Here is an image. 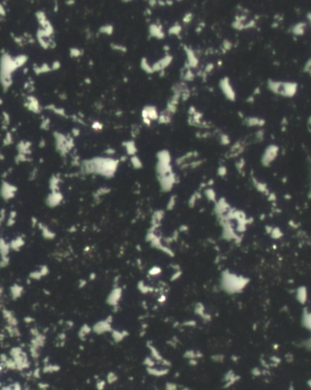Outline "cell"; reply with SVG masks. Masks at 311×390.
<instances>
[{
	"label": "cell",
	"instance_id": "obj_32",
	"mask_svg": "<svg viewBox=\"0 0 311 390\" xmlns=\"http://www.w3.org/2000/svg\"><path fill=\"white\" fill-rule=\"evenodd\" d=\"M226 174H227V169H226V167H224V166H221V167H219V169H218V175L219 176H225Z\"/></svg>",
	"mask_w": 311,
	"mask_h": 390
},
{
	"label": "cell",
	"instance_id": "obj_22",
	"mask_svg": "<svg viewBox=\"0 0 311 390\" xmlns=\"http://www.w3.org/2000/svg\"><path fill=\"white\" fill-rule=\"evenodd\" d=\"M206 197L209 198L210 201H214L215 200L216 194H215V191L212 189H207L206 191Z\"/></svg>",
	"mask_w": 311,
	"mask_h": 390
},
{
	"label": "cell",
	"instance_id": "obj_19",
	"mask_svg": "<svg viewBox=\"0 0 311 390\" xmlns=\"http://www.w3.org/2000/svg\"><path fill=\"white\" fill-rule=\"evenodd\" d=\"M121 295V292L119 289L115 290L114 292H112L111 294V304H117L116 302H117V300L120 298Z\"/></svg>",
	"mask_w": 311,
	"mask_h": 390
},
{
	"label": "cell",
	"instance_id": "obj_6",
	"mask_svg": "<svg viewBox=\"0 0 311 390\" xmlns=\"http://www.w3.org/2000/svg\"><path fill=\"white\" fill-rule=\"evenodd\" d=\"M149 32L150 35L155 36V38L161 39L164 38V32L162 30V26L160 25H157V24H153L149 26Z\"/></svg>",
	"mask_w": 311,
	"mask_h": 390
},
{
	"label": "cell",
	"instance_id": "obj_38",
	"mask_svg": "<svg viewBox=\"0 0 311 390\" xmlns=\"http://www.w3.org/2000/svg\"><path fill=\"white\" fill-rule=\"evenodd\" d=\"M307 19L310 21V24H311V12H308L307 14Z\"/></svg>",
	"mask_w": 311,
	"mask_h": 390
},
{
	"label": "cell",
	"instance_id": "obj_12",
	"mask_svg": "<svg viewBox=\"0 0 311 390\" xmlns=\"http://www.w3.org/2000/svg\"><path fill=\"white\" fill-rule=\"evenodd\" d=\"M302 324L303 326L307 329L311 331V312L307 309H305L303 311L302 314Z\"/></svg>",
	"mask_w": 311,
	"mask_h": 390
},
{
	"label": "cell",
	"instance_id": "obj_16",
	"mask_svg": "<svg viewBox=\"0 0 311 390\" xmlns=\"http://www.w3.org/2000/svg\"><path fill=\"white\" fill-rule=\"evenodd\" d=\"M141 68H142V69H143L144 71H146L147 73H149V74L153 73L152 66H150V65L148 64V62L147 61V59H146L145 58L142 59V60H141Z\"/></svg>",
	"mask_w": 311,
	"mask_h": 390
},
{
	"label": "cell",
	"instance_id": "obj_35",
	"mask_svg": "<svg viewBox=\"0 0 311 390\" xmlns=\"http://www.w3.org/2000/svg\"><path fill=\"white\" fill-rule=\"evenodd\" d=\"M260 93V89L259 88H257L256 89H255V91H254V93H253V95L255 96V95H258Z\"/></svg>",
	"mask_w": 311,
	"mask_h": 390
},
{
	"label": "cell",
	"instance_id": "obj_8",
	"mask_svg": "<svg viewBox=\"0 0 311 390\" xmlns=\"http://www.w3.org/2000/svg\"><path fill=\"white\" fill-rule=\"evenodd\" d=\"M246 124L248 127H263L266 124L265 119L258 117H250L246 119Z\"/></svg>",
	"mask_w": 311,
	"mask_h": 390
},
{
	"label": "cell",
	"instance_id": "obj_14",
	"mask_svg": "<svg viewBox=\"0 0 311 390\" xmlns=\"http://www.w3.org/2000/svg\"><path fill=\"white\" fill-rule=\"evenodd\" d=\"M123 145L126 147L127 151L129 155H135V153L137 152V148L136 145L134 143V141H127V142H124Z\"/></svg>",
	"mask_w": 311,
	"mask_h": 390
},
{
	"label": "cell",
	"instance_id": "obj_18",
	"mask_svg": "<svg viewBox=\"0 0 311 390\" xmlns=\"http://www.w3.org/2000/svg\"><path fill=\"white\" fill-rule=\"evenodd\" d=\"M181 30H182L181 26L176 24L175 26H172L170 29H169V34L170 35H178L181 32Z\"/></svg>",
	"mask_w": 311,
	"mask_h": 390
},
{
	"label": "cell",
	"instance_id": "obj_15",
	"mask_svg": "<svg viewBox=\"0 0 311 390\" xmlns=\"http://www.w3.org/2000/svg\"><path fill=\"white\" fill-rule=\"evenodd\" d=\"M269 234L271 235V237L273 239H276V240L280 239L282 236H283V233H282V231L278 227H273L271 233Z\"/></svg>",
	"mask_w": 311,
	"mask_h": 390
},
{
	"label": "cell",
	"instance_id": "obj_31",
	"mask_svg": "<svg viewBox=\"0 0 311 390\" xmlns=\"http://www.w3.org/2000/svg\"><path fill=\"white\" fill-rule=\"evenodd\" d=\"M309 70H311V58L306 62V64H305V67H304V71H306V72H308Z\"/></svg>",
	"mask_w": 311,
	"mask_h": 390
},
{
	"label": "cell",
	"instance_id": "obj_24",
	"mask_svg": "<svg viewBox=\"0 0 311 390\" xmlns=\"http://www.w3.org/2000/svg\"><path fill=\"white\" fill-rule=\"evenodd\" d=\"M256 139H257V141H263V139H264V131H263V129H259V131H257Z\"/></svg>",
	"mask_w": 311,
	"mask_h": 390
},
{
	"label": "cell",
	"instance_id": "obj_20",
	"mask_svg": "<svg viewBox=\"0 0 311 390\" xmlns=\"http://www.w3.org/2000/svg\"><path fill=\"white\" fill-rule=\"evenodd\" d=\"M131 162H132V164H133L134 168H136V169H139L142 167V162H141V161L139 160V158L135 155L131 157Z\"/></svg>",
	"mask_w": 311,
	"mask_h": 390
},
{
	"label": "cell",
	"instance_id": "obj_27",
	"mask_svg": "<svg viewBox=\"0 0 311 390\" xmlns=\"http://www.w3.org/2000/svg\"><path fill=\"white\" fill-rule=\"evenodd\" d=\"M236 166H237V169L239 171H241L243 169H244V167H245V161H244V160L243 159H241L239 161H238L237 162V164H236Z\"/></svg>",
	"mask_w": 311,
	"mask_h": 390
},
{
	"label": "cell",
	"instance_id": "obj_5",
	"mask_svg": "<svg viewBox=\"0 0 311 390\" xmlns=\"http://www.w3.org/2000/svg\"><path fill=\"white\" fill-rule=\"evenodd\" d=\"M141 115H142L143 119H149L150 120L158 119V116H159V114L157 113V108L154 106H146L143 109Z\"/></svg>",
	"mask_w": 311,
	"mask_h": 390
},
{
	"label": "cell",
	"instance_id": "obj_30",
	"mask_svg": "<svg viewBox=\"0 0 311 390\" xmlns=\"http://www.w3.org/2000/svg\"><path fill=\"white\" fill-rule=\"evenodd\" d=\"M191 20H192V14H191V13H187V14H186L185 16H184L183 21H184L185 23L187 24V23H189Z\"/></svg>",
	"mask_w": 311,
	"mask_h": 390
},
{
	"label": "cell",
	"instance_id": "obj_21",
	"mask_svg": "<svg viewBox=\"0 0 311 390\" xmlns=\"http://www.w3.org/2000/svg\"><path fill=\"white\" fill-rule=\"evenodd\" d=\"M111 48L114 50H117L120 52H126L127 51V48L124 47V46L121 45H117V44H111Z\"/></svg>",
	"mask_w": 311,
	"mask_h": 390
},
{
	"label": "cell",
	"instance_id": "obj_28",
	"mask_svg": "<svg viewBox=\"0 0 311 390\" xmlns=\"http://www.w3.org/2000/svg\"><path fill=\"white\" fill-rule=\"evenodd\" d=\"M92 128L95 129V131H100V129H102V128H103V125L98 121H95L92 125Z\"/></svg>",
	"mask_w": 311,
	"mask_h": 390
},
{
	"label": "cell",
	"instance_id": "obj_33",
	"mask_svg": "<svg viewBox=\"0 0 311 390\" xmlns=\"http://www.w3.org/2000/svg\"><path fill=\"white\" fill-rule=\"evenodd\" d=\"M268 199L270 201H277V196H276V194L274 192H270L268 195Z\"/></svg>",
	"mask_w": 311,
	"mask_h": 390
},
{
	"label": "cell",
	"instance_id": "obj_7",
	"mask_svg": "<svg viewBox=\"0 0 311 390\" xmlns=\"http://www.w3.org/2000/svg\"><path fill=\"white\" fill-rule=\"evenodd\" d=\"M296 297H297V300L301 304H306V302L307 300V290L305 286H300L297 289Z\"/></svg>",
	"mask_w": 311,
	"mask_h": 390
},
{
	"label": "cell",
	"instance_id": "obj_36",
	"mask_svg": "<svg viewBox=\"0 0 311 390\" xmlns=\"http://www.w3.org/2000/svg\"><path fill=\"white\" fill-rule=\"evenodd\" d=\"M148 3H149V6H154L155 5H157V1H149Z\"/></svg>",
	"mask_w": 311,
	"mask_h": 390
},
{
	"label": "cell",
	"instance_id": "obj_37",
	"mask_svg": "<svg viewBox=\"0 0 311 390\" xmlns=\"http://www.w3.org/2000/svg\"><path fill=\"white\" fill-rule=\"evenodd\" d=\"M247 101H248V102H250V103H253V102H254V97H253V96L249 97V98L247 99Z\"/></svg>",
	"mask_w": 311,
	"mask_h": 390
},
{
	"label": "cell",
	"instance_id": "obj_13",
	"mask_svg": "<svg viewBox=\"0 0 311 390\" xmlns=\"http://www.w3.org/2000/svg\"><path fill=\"white\" fill-rule=\"evenodd\" d=\"M171 113H169L167 110H165L164 112H162L161 114H159V116H158V121H159V123H164V124H166V123H168V122H170V120H171Z\"/></svg>",
	"mask_w": 311,
	"mask_h": 390
},
{
	"label": "cell",
	"instance_id": "obj_4",
	"mask_svg": "<svg viewBox=\"0 0 311 390\" xmlns=\"http://www.w3.org/2000/svg\"><path fill=\"white\" fill-rule=\"evenodd\" d=\"M219 87H220L222 92L224 93V95L227 97L228 99L232 100V101L236 99V93L234 91V89L232 88V86L230 84V80L228 77H225L220 80Z\"/></svg>",
	"mask_w": 311,
	"mask_h": 390
},
{
	"label": "cell",
	"instance_id": "obj_29",
	"mask_svg": "<svg viewBox=\"0 0 311 390\" xmlns=\"http://www.w3.org/2000/svg\"><path fill=\"white\" fill-rule=\"evenodd\" d=\"M223 48L226 50H229L232 48V43L230 41H228V40H225L224 43H223Z\"/></svg>",
	"mask_w": 311,
	"mask_h": 390
},
{
	"label": "cell",
	"instance_id": "obj_41",
	"mask_svg": "<svg viewBox=\"0 0 311 390\" xmlns=\"http://www.w3.org/2000/svg\"><path fill=\"white\" fill-rule=\"evenodd\" d=\"M308 73L310 74V76H311V70H309V71H308Z\"/></svg>",
	"mask_w": 311,
	"mask_h": 390
},
{
	"label": "cell",
	"instance_id": "obj_25",
	"mask_svg": "<svg viewBox=\"0 0 311 390\" xmlns=\"http://www.w3.org/2000/svg\"><path fill=\"white\" fill-rule=\"evenodd\" d=\"M175 203H176V198H175V196H172L170 199H169V201H168V204H167V209L169 210V209H173V207L175 206Z\"/></svg>",
	"mask_w": 311,
	"mask_h": 390
},
{
	"label": "cell",
	"instance_id": "obj_1",
	"mask_svg": "<svg viewBox=\"0 0 311 390\" xmlns=\"http://www.w3.org/2000/svg\"><path fill=\"white\" fill-rule=\"evenodd\" d=\"M268 88L273 93L277 95L285 97V98H292L297 94V83L296 82H283V81H275L272 79L268 80Z\"/></svg>",
	"mask_w": 311,
	"mask_h": 390
},
{
	"label": "cell",
	"instance_id": "obj_2",
	"mask_svg": "<svg viewBox=\"0 0 311 390\" xmlns=\"http://www.w3.org/2000/svg\"><path fill=\"white\" fill-rule=\"evenodd\" d=\"M248 282L249 280L248 278L230 273H227V274L223 276L224 288L229 293H238L242 291L248 285Z\"/></svg>",
	"mask_w": 311,
	"mask_h": 390
},
{
	"label": "cell",
	"instance_id": "obj_40",
	"mask_svg": "<svg viewBox=\"0 0 311 390\" xmlns=\"http://www.w3.org/2000/svg\"><path fill=\"white\" fill-rule=\"evenodd\" d=\"M307 384H308V386H309L311 387V379L309 380V381H308V383H307Z\"/></svg>",
	"mask_w": 311,
	"mask_h": 390
},
{
	"label": "cell",
	"instance_id": "obj_11",
	"mask_svg": "<svg viewBox=\"0 0 311 390\" xmlns=\"http://www.w3.org/2000/svg\"><path fill=\"white\" fill-rule=\"evenodd\" d=\"M252 181H253L254 186H255V188H256L259 192L266 194L267 196L270 193V192H269V190H268V185H267L266 183H264V182H262V181L257 180L256 178H252Z\"/></svg>",
	"mask_w": 311,
	"mask_h": 390
},
{
	"label": "cell",
	"instance_id": "obj_9",
	"mask_svg": "<svg viewBox=\"0 0 311 390\" xmlns=\"http://www.w3.org/2000/svg\"><path fill=\"white\" fill-rule=\"evenodd\" d=\"M306 26H307V24L305 22H298L292 26L290 30H291L292 34L295 36H303L305 33V30H306Z\"/></svg>",
	"mask_w": 311,
	"mask_h": 390
},
{
	"label": "cell",
	"instance_id": "obj_26",
	"mask_svg": "<svg viewBox=\"0 0 311 390\" xmlns=\"http://www.w3.org/2000/svg\"><path fill=\"white\" fill-rule=\"evenodd\" d=\"M220 140H221V142H222V144H225V145H227V144H228V143L230 142V140H229L228 136V135H226V134H223V135H221V138H220Z\"/></svg>",
	"mask_w": 311,
	"mask_h": 390
},
{
	"label": "cell",
	"instance_id": "obj_3",
	"mask_svg": "<svg viewBox=\"0 0 311 390\" xmlns=\"http://www.w3.org/2000/svg\"><path fill=\"white\" fill-rule=\"evenodd\" d=\"M278 152H279V147L278 145H275V144L268 145L266 148L265 151H264V153L262 155L261 163L266 167L269 166L277 159Z\"/></svg>",
	"mask_w": 311,
	"mask_h": 390
},
{
	"label": "cell",
	"instance_id": "obj_34",
	"mask_svg": "<svg viewBox=\"0 0 311 390\" xmlns=\"http://www.w3.org/2000/svg\"><path fill=\"white\" fill-rule=\"evenodd\" d=\"M213 68H214V66H213L212 64H209V65H207V66H206V72H209V71H211V70L213 69Z\"/></svg>",
	"mask_w": 311,
	"mask_h": 390
},
{
	"label": "cell",
	"instance_id": "obj_10",
	"mask_svg": "<svg viewBox=\"0 0 311 390\" xmlns=\"http://www.w3.org/2000/svg\"><path fill=\"white\" fill-rule=\"evenodd\" d=\"M186 54H187V64L189 68H196L197 66V63H199V59H197L196 56L195 55V53L193 52L192 49H185Z\"/></svg>",
	"mask_w": 311,
	"mask_h": 390
},
{
	"label": "cell",
	"instance_id": "obj_23",
	"mask_svg": "<svg viewBox=\"0 0 311 390\" xmlns=\"http://www.w3.org/2000/svg\"><path fill=\"white\" fill-rule=\"evenodd\" d=\"M185 79L186 80H192L194 79V74L192 73V71L190 69H186V73H185Z\"/></svg>",
	"mask_w": 311,
	"mask_h": 390
},
{
	"label": "cell",
	"instance_id": "obj_17",
	"mask_svg": "<svg viewBox=\"0 0 311 390\" xmlns=\"http://www.w3.org/2000/svg\"><path fill=\"white\" fill-rule=\"evenodd\" d=\"M99 31L102 34H107V35H111L113 33V26L111 25H106V26H102L100 27Z\"/></svg>",
	"mask_w": 311,
	"mask_h": 390
},
{
	"label": "cell",
	"instance_id": "obj_39",
	"mask_svg": "<svg viewBox=\"0 0 311 390\" xmlns=\"http://www.w3.org/2000/svg\"><path fill=\"white\" fill-rule=\"evenodd\" d=\"M307 123H308V126L311 128V116L309 117V119H308V121H307Z\"/></svg>",
	"mask_w": 311,
	"mask_h": 390
}]
</instances>
